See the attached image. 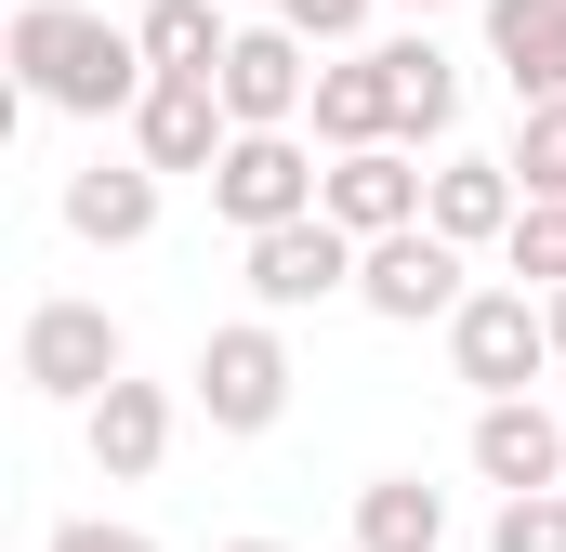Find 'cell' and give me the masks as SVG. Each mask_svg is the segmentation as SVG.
Instances as JSON below:
<instances>
[{
	"mask_svg": "<svg viewBox=\"0 0 566 552\" xmlns=\"http://www.w3.org/2000/svg\"><path fill=\"white\" fill-rule=\"evenodd\" d=\"M514 184L566 211V106H527V132H514Z\"/></svg>",
	"mask_w": 566,
	"mask_h": 552,
	"instance_id": "obj_21",
	"label": "cell"
},
{
	"mask_svg": "<svg viewBox=\"0 0 566 552\" xmlns=\"http://www.w3.org/2000/svg\"><path fill=\"white\" fill-rule=\"evenodd\" d=\"M303 132L329 145V158H369V145H396V53L369 40V53H329L316 66V119Z\"/></svg>",
	"mask_w": 566,
	"mask_h": 552,
	"instance_id": "obj_11",
	"label": "cell"
},
{
	"mask_svg": "<svg viewBox=\"0 0 566 552\" xmlns=\"http://www.w3.org/2000/svg\"><path fill=\"white\" fill-rule=\"evenodd\" d=\"M185 382H198V421H211V434H277L303 369H290V329H277V316H224V329L198 342Z\"/></svg>",
	"mask_w": 566,
	"mask_h": 552,
	"instance_id": "obj_3",
	"label": "cell"
},
{
	"mask_svg": "<svg viewBox=\"0 0 566 552\" xmlns=\"http://www.w3.org/2000/svg\"><path fill=\"white\" fill-rule=\"evenodd\" d=\"M474 474H488L501 500H541V487H566V421L541 408V395L474 408Z\"/></svg>",
	"mask_w": 566,
	"mask_h": 552,
	"instance_id": "obj_13",
	"label": "cell"
},
{
	"mask_svg": "<svg viewBox=\"0 0 566 552\" xmlns=\"http://www.w3.org/2000/svg\"><path fill=\"white\" fill-rule=\"evenodd\" d=\"M422 224L448 237V251H501V237L527 224V184H514V158H434Z\"/></svg>",
	"mask_w": 566,
	"mask_h": 552,
	"instance_id": "obj_14",
	"label": "cell"
},
{
	"mask_svg": "<svg viewBox=\"0 0 566 552\" xmlns=\"http://www.w3.org/2000/svg\"><path fill=\"white\" fill-rule=\"evenodd\" d=\"M277 26L303 53H356V26H369V0H277Z\"/></svg>",
	"mask_w": 566,
	"mask_h": 552,
	"instance_id": "obj_23",
	"label": "cell"
},
{
	"mask_svg": "<svg viewBox=\"0 0 566 552\" xmlns=\"http://www.w3.org/2000/svg\"><path fill=\"white\" fill-rule=\"evenodd\" d=\"M422 198H434V171L409 158V145H369V158H329V224L356 237V251H382V237H409L422 224Z\"/></svg>",
	"mask_w": 566,
	"mask_h": 552,
	"instance_id": "obj_9",
	"label": "cell"
},
{
	"mask_svg": "<svg viewBox=\"0 0 566 552\" xmlns=\"http://www.w3.org/2000/svg\"><path fill=\"white\" fill-rule=\"evenodd\" d=\"M396 53V145L422 158V145H448V119H461V66L434 53V40H382Z\"/></svg>",
	"mask_w": 566,
	"mask_h": 552,
	"instance_id": "obj_19",
	"label": "cell"
},
{
	"mask_svg": "<svg viewBox=\"0 0 566 552\" xmlns=\"http://www.w3.org/2000/svg\"><path fill=\"white\" fill-rule=\"evenodd\" d=\"M40 552H158V540H145V527H106V513H66Z\"/></svg>",
	"mask_w": 566,
	"mask_h": 552,
	"instance_id": "obj_24",
	"label": "cell"
},
{
	"mask_svg": "<svg viewBox=\"0 0 566 552\" xmlns=\"http://www.w3.org/2000/svg\"><path fill=\"white\" fill-rule=\"evenodd\" d=\"M211 93H224V119H238V132H303V119H316V66H303V40H290L277 13H264V26H238V53H224V79H211Z\"/></svg>",
	"mask_w": 566,
	"mask_h": 552,
	"instance_id": "obj_8",
	"label": "cell"
},
{
	"mask_svg": "<svg viewBox=\"0 0 566 552\" xmlns=\"http://www.w3.org/2000/svg\"><path fill=\"white\" fill-rule=\"evenodd\" d=\"M501 276H514L527 302H566V211L554 198H527V224L501 237Z\"/></svg>",
	"mask_w": 566,
	"mask_h": 552,
	"instance_id": "obj_20",
	"label": "cell"
},
{
	"mask_svg": "<svg viewBox=\"0 0 566 552\" xmlns=\"http://www.w3.org/2000/svg\"><path fill=\"white\" fill-rule=\"evenodd\" d=\"M133 40H145V66H158V79H224V53H238V26H224L211 0H145Z\"/></svg>",
	"mask_w": 566,
	"mask_h": 552,
	"instance_id": "obj_18",
	"label": "cell"
},
{
	"mask_svg": "<svg viewBox=\"0 0 566 552\" xmlns=\"http://www.w3.org/2000/svg\"><path fill=\"white\" fill-rule=\"evenodd\" d=\"M0 53H13V93L53 106V119H133L145 93H158L145 40L119 26V13H93V0H27Z\"/></svg>",
	"mask_w": 566,
	"mask_h": 552,
	"instance_id": "obj_1",
	"label": "cell"
},
{
	"mask_svg": "<svg viewBox=\"0 0 566 552\" xmlns=\"http://www.w3.org/2000/svg\"><path fill=\"white\" fill-rule=\"evenodd\" d=\"M356 302H369L382 329H448V316L474 302V276H461V251H448L434 224H409V237H382V251L356 264Z\"/></svg>",
	"mask_w": 566,
	"mask_h": 552,
	"instance_id": "obj_7",
	"label": "cell"
},
{
	"mask_svg": "<svg viewBox=\"0 0 566 552\" xmlns=\"http://www.w3.org/2000/svg\"><path fill=\"white\" fill-rule=\"evenodd\" d=\"M224 552H290V540H224Z\"/></svg>",
	"mask_w": 566,
	"mask_h": 552,
	"instance_id": "obj_26",
	"label": "cell"
},
{
	"mask_svg": "<svg viewBox=\"0 0 566 552\" xmlns=\"http://www.w3.org/2000/svg\"><path fill=\"white\" fill-rule=\"evenodd\" d=\"M80 434H93V474H106V487H145V474L171 460L185 408H171V382H119L106 408H80Z\"/></svg>",
	"mask_w": 566,
	"mask_h": 552,
	"instance_id": "obj_15",
	"label": "cell"
},
{
	"mask_svg": "<svg viewBox=\"0 0 566 552\" xmlns=\"http://www.w3.org/2000/svg\"><path fill=\"white\" fill-rule=\"evenodd\" d=\"M356 552H448V487L369 474V487H356Z\"/></svg>",
	"mask_w": 566,
	"mask_h": 552,
	"instance_id": "obj_17",
	"label": "cell"
},
{
	"mask_svg": "<svg viewBox=\"0 0 566 552\" xmlns=\"http://www.w3.org/2000/svg\"><path fill=\"white\" fill-rule=\"evenodd\" d=\"M316 198H329V171H316V145H303V132H238V145H224V171H211V211L238 224V251L277 237V224H316Z\"/></svg>",
	"mask_w": 566,
	"mask_h": 552,
	"instance_id": "obj_4",
	"label": "cell"
},
{
	"mask_svg": "<svg viewBox=\"0 0 566 552\" xmlns=\"http://www.w3.org/2000/svg\"><path fill=\"white\" fill-rule=\"evenodd\" d=\"M488 53L514 106H566V0H488Z\"/></svg>",
	"mask_w": 566,
	"mask_h": 552,
	"instance_id": "obj_16",
	"label": "cell"
},
{
	"mask_svg": "<svg viewBox=\"0 0 566 552\" xmlns=\"http://www.w3.org/2000/svg\"><path fill=\"white\" fill-rule=\"evenodd\" d=\"M541 316H554V369H566V302H541Z\"/></svg>",
	"mask_w": 566,
	"mask_h": 552,
	"instance_id": "obj_25",
	"label": "cell"
},
{
	"mask_svg": "<svg viewBox=\"0 0 566 552\" xmlns=\"http://www.w3.org/2000/svg\"><path fill=\"white\" fill-rule=\"evenodd\" d=\"M224 145H238V119H224V93H211V79H158V93L133 106V158L158 171V184H171V171H198V184H211V171H224Z\"/></svg>",
	"mask_w": 566,
	"mask_h": 552,
	"instance_id": "obj_10",
	"label": "cell"
},
{
	"mask_svg": "<svg viewBox=\"0 0 566 552\" xmlns=\"http://www.w3.org/2000/svg\"><path fill=\"white\" fill-rule=\"evenodd\" d=\"M53 211H66L80 251H145V237H158V171H145V158H80Z\"/></svg>",
	"mask_w": 566,
	"mask_h": 552,
	"instance_id": "obj_12",
	"label": "cell"
},
{
	"mask_svg": "<svg viewBox=\"0 0 566 552\" xmlns=\"http://www.w3.org/2000/svg\"><path fill=\"white\" fill-rule=\"evenodd\" d=\"M356 264H369V251H356L329 211H316V224H277V237H251V251H238V276H251V302H264V316H303V302H356Z\"/></svg>",
	"mask_w": 566,
	"mask_h": 552,
	"instance_id": "obj_6",
	"label": "cell"
},
{
	"mask_svg": "<svg viewBox=\"0 0 566 552\" xmlns=\"http://www.w3.org/2000/svg\"><path fill=\"white\" fill-rule=\"evenodd\" d=\"M13 382L53 395V408H106V395L133 382V329H119L106 302L53 289V302H27V329H13Z\"/></svg>",
	"mask_w": 566,
	"mask_h": 552,
	"instance_id": "obj_2",
	"label": "cell"
},
{
	"mask_svg": "<svg viewBox=\"0 0 566 552\" xmlns=\"http://www.w3.org/2000/svg\"><path fill=\"white\" fill-rule=\"evenodd\" d=\"M488 552H566V487H541V500H501Z\"/></svg>",
	"mask_w": 566,
	"mask_h": 552,
	"instance_id": "obj_22",
	"label": "cell"
},
{
	"mask_svg": "<svg viewBox=\"0 0 566 552\" xmlns=\"http://www.w3.org/2000/svg\"><path fill=\"white\" fill-rule=\"evenodd\" d=\"M448 369H461V382L501 408V395H527V382L554 369V316H541V302L501 276V289H474V302L448 316Z\"/></svg>",
	"mask_w": 566,
	"mask_h": 552,
	"instance_id": "obj_5",
	"label": "cell"
},
{
	"mask_svg": "<svg viewBox=\"0 0 566 552\" xmlns=\"http://www.w3.org/2000/svg\"><path fill=\"white\" fill-rule=\"evenodd\" d=\"M409 13H434V0H409Z\"/></svg>",
	"mask_w": 566,
	"mask_h": 552,
	"instance_id": "obj_27",
	"label": "cell"
}]
</instances>
